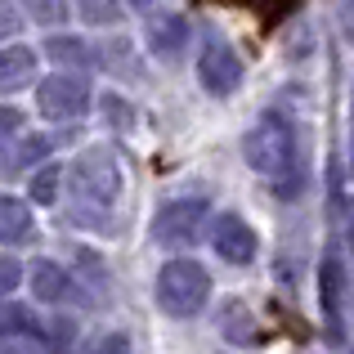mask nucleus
<instances>
[{
  "label": "nucleus",
  "instance_id": "6",
  "mask_svg": "<svg viewBox=\"0 0 354 354\" xmlns=\"http://www.w3.org/2000/svg\"><path fill=\"white\" fill-rule=\"evenodd\" d=\"M202 225H207V198H175L157 211L153 238L162 247H189L202 234Z\"/></svg>",
  "mask_w": 354,
  "mask_h": 354
},
{
  "label": "nucleus",
  "instance_id": "16",
  "mask_svg": "<svg viewBox=\"0 0 354 354\" xmlns=\"http://www.w3.org/2000/svg\"><path fill=\"white\" fill-rule=\"evenodd\" d=\"M59 184H63V171H59V166H41V171L27 180V198H32L36 207H50V202L59 198Z\"/></svg>",
  "mask_w": 354,
  "mask_h": 354
},
{
  "label": "nucleus",
  "instance_id": "4",
  "mask_svg": "<svg viewBox=\"0 0 354 354\" xmlns=\"http://www.w3.org/2000/svg\"><path fill=\"white\" fill-rule=\"evenodd\" d=\"M36 108L50 121H77L90 108V81L86 72H54L36 86Z\"/></svg>",
  "mask_w": 354,
  "mask_h": 354
},
{
  "label": "nucleus",
  "instance_id": "19",
  "mask_svg": "<svg viewBox=\"0 0 354 354\" xmlns=\"http://www.w3.org/2000/svg\"><path fill=\"white\" fill-rule=\"evenodd\" d=\"M18 27H23V14H18L14 0H0V41H14Z\"/></svg>",
  "mask_w": 354,
  "mask_h": 354
},
{
  "label": "nucleus",
  "instance_id": "14",
  "mask_svg": "<svg viewBox=\"0 0 354 354\" xmlns=\"http://www.w3.org/2000/svg\"><path fill=\"white\" fill-rule=\"evenodd\" d=\"M0 337H45V323L27 305L0 301Z\"/></svg>",
  "mask_w": 354,
  "mask_h": 354
},
{
  "label": "nucleus",
  "instance_id": "26",
  "mask_svg": "<svg viewBox=\"0 0 354 354\" xmlns=\"http://www.w3.org/2000/svg\"><path fill=\"white\" fill-rule=\"evenodd\" d=\"M350 166H354V135H350Z\"/></svg>",
  "mask_w": 354,
  "mask_h": 354
},
{
  "label": "nucleus",
  "instance_id": "8",
  "mask_svg": "<svg viewBox=\"0 0 354 354\" xmlns=\"http://www.w3.org/2000/svg\"><path fill=\"white\" fill-rule=\"evenodd\" d=\"M184 45H189V18L184 14H153L148 18V54L157 59H180Z\"/></svg>",
  "mask_w": 354,
  "mask_h": 354
},
{
  "label": "nucleus",
  "instance_id": "23",
  "mask_svg": "<svg viewBox=\"0 0 354 354\" xmlns=\"http://www.w3.org/2000/svg\"><path fill=\"white\" fill-rule=\"evenodd\" d=\"M95 354H130V346H126V337H121V332H113V337H104L95 346Z\"/></svg>",
  "mask_w": 354,
  "mask_h": 354
},
{
  "label": "nucleus",
  "instance_id": "12",
  "mask_svg": "<svg viewBox=\"0 0 354 354\" xmlns=\"http://www.w3.org/2000/svg\"><path fill=\"white\" fill-rule=\"evenodd\" d=\"M32 292L41 296V301H50V305H59V301H68L72 296V278H68V269L63 265H54V260H36L32 265Z\"/></svg>",
  "mask_w": 354,
  "mask_h": 354
},
{
  "label": "nucleus",
  "instance_id": "10",
  "mask_svg": "<svg viewBox=\"0 0 354 354\" xmlns=\"http://www.w3.org/2000/svg\"><path fill=\"white\" fill-rule=\"evenodd\" d=\"M45 54H50V63L59 72H90L95 68V45L81 41V36H50L45 41Z\"/></svg>",
  "mask_w": 354,
  "mask_h": 354
},
{
  "label": "nucleus",
  "instance_id": "9",
  "mask_svg": "<svg viewBox=\"0 0 354 354\" xmlns=\"http://www.w3.org/2000/svg\"><path fill=\"white\" fill-rule=\"evenodd\" d=\"M319 301H323V319H328L332 341H341V305H346V269L337 256L323 260L319 269Z\"/></svg>",
  "mask_w": 354,
  "mask_h": 354
},
{
  "label": "nucleus",
  "instance_id": "15",
  "mask_svg": "<svg viewBox=\"0 0 354 354\" xmlns=\"http://www.w3.org/2000/svg\"><path fill=\"white\" fill-rule=\"evenodd\" d=\"M77 9V18H86L90 27H113L121 18V0H68Z\"/></svg>",
  "mask_w": 354,
  "mask_h": 354
},
{
  "label": "nucleus",
  "instance_id": "3",
  "mask_svg": "<svg viewBox=\"0 0 354 354\" xmlns=\"http://www.w3.org/2000/svg\"><path fill=\"white\" fill-rule=\"evenodd\" d=\"M207 301H211V274L207 269L189 256L166 260L162 274H157V305L171 319H193Z\"/></svg>",
  "mask_w": 354,
  "mask_h": 354
},
{
  "label": "nucleus",
  "instance_id": "18",
  "mask_svg": "<svg viewBox=\"0 0 354 354\" xmlns=\"http://www.w3.org/2000/svg\"><path fill=\"white\" fill-rule=\"evenodd\" d=\"M45 153H50V139H41V135H27L23 144L14 148V157H9V171H23V166H36V162H45Z\"/></svg>",
  "mask_w": 354,
  "mask_h": 354
},
{
  "label": "nucleus",
  "instance_id": "25",
  "mask_svg": "<svg viewBox=\"0 0 354 354\" xmlns=\"http://www.w3.org/2000/svg\"><path fill=\"white\" fill-rule=\"evenodd\" d=\"M350 242H354V207H350Z\"/></svg>",
  "mask_w": 354,
  "mask_h": 354
},
{
  "label": "nucleus",
  "instance_id": "27",
  "mask_svg": "<svg viewBox=\"0 0 354 354\" xmlns=\"http://www.w3.org/2000/svg\"><path fill=\"white\" fill-rule=\"evenodd\" d=\"M346 27H350V36H354V14H350V18H346Z\"/></svg>",
  "mask_w": 354,
  "mask_h": 354
},
{
  "label": "nucleus",
  "instance_id": "20",
  "mask_svg": "<svg viewBox=\"0 0 354 354\" xmlns=\"http://www.w3.org/2000/svg\"><path fill=\"white\" fill-rule=\"evenodd\" d=\"M18 283H23V265H18L14 256H0V301H5Z\"/></svg>",
  "mask_w": 354,
  "mask_h": 354
},
{
  "label": "nucleus",
  "instance_id": "22",
  "mask_svg": "<svg viewBox=\"0 0 354 354\" xmlns=\"http://www.w3.org/2000/svg\"><path fill=\"white\" fill-rule=\"evenodd\" d=\"M126 113H130V108H126V99H121V95H104V117H108V121H117L121 130L130 126V117H126Z\"/></svg>",
  "mask_w": 354,
  "mask_h": 354
},
{
  "label": "nucleus",
  "instance_id": "17",
  "mask_svg": "<svg viewBox=\"0 0 354 354\" xmlns=\"http://www.w3.org/2000/svg\"><path fill=\"white\" fill-rule=\"evenodd\" d=\"M18 5H23L27 18L41 23V27H63V23H68V14H72L68 0H18Z\"/></svg>",
  "mask_w": 354,
  "mask_h": 354
},
{
  "label": "nucleus",
  "instance_id": "24",
  "mask_svg": "<svg viewBox=\"0 0 354 354\" xmlns=\"http://www.w3.org/2000/svg\"><path fill=\"white\" fill-rule=\"evenodd\" d=\"M126 5H130V9H139V14H153L162 0H126Z\"/></svg>",
  "mask_w": 354,
  "mask_h": 354
},
{
  "label": "nucleus",
  "instance_id": "1",
  "mask_svg": "<svg viewBox=\"0 0 354 354\" xmlns=\"http://www.w3.org/2000/svg\"><path fill=\"white\" fill-rule=\"evenodd\" d=\"M72 220L81 225H99L121 198V162L108 148H86L72 162Z\"/></svg>",
  "mask_w": 354,
  "mask_h": 354
},
{
  "label": "nucleus",
  "instance_id": "13",
  "mask_svg": "<svg viewBox=\"0 0 354 354\" xmlns=\"http://www.w3.org/2000/svg\"><path fill=\"white\" fill-rule=\"evenodd\" d=\"M32 238V207L23 198L0 193V242H27Z\"/></svg>",
  "mask_w": 354,
  "mask_h": 354
},
{
  "label": "nucleus",
  "instance_id": "11",
  "mask_svg": "<svg viewBox=\"0 0 354 354\" xmlns=\"http://www.w3.org/2000/svg\"><path fill=\"white\" fill-rule=\"evenodd\" d=\"M36 77V54L27 45H5L0 50V95H14Z\"/></svg>",
  "mask_w": 354,
  "mask_h": 354
},
{
  "label": "nucleus",
  "instance_id": "5",
  "mask_svg": "<svg viewBox=\"0 0 354 354\" xmlns=\"http://www.w3.org/2000/svg\"><path fill=\"white\" fill-rule=\"evenodd\" d=\"M198 81H202V90L216 95V99L234 95L242 86V59H238L234 45L220 41V36H211V41L202 45V54H198Z\"/></svg>",
  "mask_w": 354,
  "mask_h": 354
},
{
  "label": "nucleus",
  "instance_id": "7",
  "mask_svg": "<svg viewBox=\"0 0 354 354\" xmlns=\"http://www.w3.org/2000/svg\"><path fill=\"white\" fill-rule=\"evenodd\" d=\"M211 247L229 265H251L256 260V234H251V225L242 216H220L211 225Z\"/></svg>",
  "mask_w": 354,
  "mask_h": 354
},
{
  "label": "nucleus",
  "instance_id": "21",
  "mask_svg": "<svg viewBox=\"0 0 354 354\" xmlns=\"http://www.w3.org/2000/svg\"><path fill=\"white\" fill-rule=\"evenodd\" d=\"M18 126H23V113L18 108H0V148L18 135Z\"/></svg>",
  "mask_w": 354,
  "mask_h": 354
},
{
  "label": "nucleus",
  "instance_id": "28",
  "mask_svg": "<svg viewBox=\"0 0 354 354\" xmlns=\"http://www.w3.org/2000/svg\"><path fill=\"white\" fill-rule=\"evenodd\" d=\"M350 117H354V99H350Z\"/></svg>",
  "mask_w": 354,
  "mask_h": 354
},
{
  "label": "nucleus",
  "instance_id": "2",
  "mask_svg": "<svg viewBox=\"0 0 354 354\" xmlns=\"http://www.w3.org/2000/svg\"><path fill=\"white\" fill-rule=\"evenodd\" d=\"M242 157L256 175H269V180H283L296 162V130L287 126L278 113H265L256 126L242 139Z\"/></svg>",
  "mask_w": 354,
  "mask_h": 354
}]
</instances>
